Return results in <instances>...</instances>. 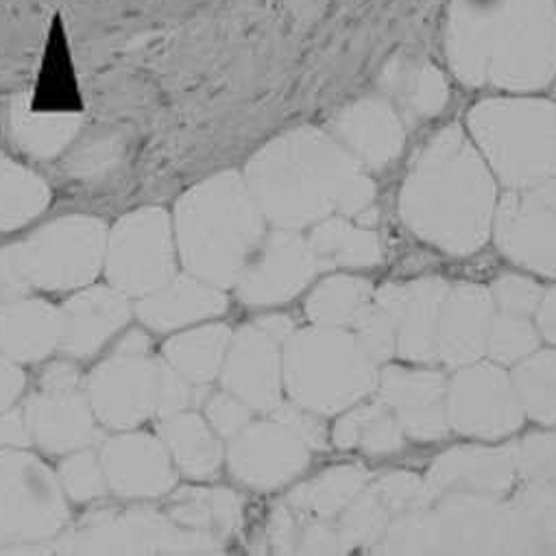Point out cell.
<instances>
[{
    "label": "cell",
    "instance_id": "6da1fadb",
    "mask_svg": "<svg viewBox=\"0 0 556 556\" xmlns=\"http://www.w3.org/2000/svg\"><path fill=\"white\" fill-rule=\"evenodd\" d=\"M242 177L273 227L306 229L341 214L356 218L376 199L367 168L330 134L295 127L257 149Z\"/></svg>",
    "mask_w": 556,
    "mask_h": 556
},
{
    "label": "cell",
    "instance_id": "7a4b0ae2",
    "mask_svg": "<svg viewBox=\"0 0 556 556\" xmlns=\"http://www.w3.org/2000/svg\"><path fill=\"white\" fill-rule=\"evenodd\" d=\"M445 53L469 88L541 90L556 77V0H450Z\"/></svg>",
    "mask_w": 556,
    "mask_h": 556
},
{
    "label": "cell",
    "instance_id": "3957f363",
    "mask_svg": "<svg viewBox=\"0 0 556 556\" xmlns=\"http://www.w3.org/2000/svg\"><path fill=\"white\" fill-rule=\"evenodd\" d=\"M497 184L469 134L450 125L415 155L400 190V216L424 242L471 255L493 233Z\"/></svg>",
    "mask_w": 556,
    "mask_h": 556
},
{
    "label": "cell",
    "instance_id": "277c9868",
    "mask_svg": "<svg viewBox=\"0 0 556 556\" xmlns=\"http://www.w3.org/2000/svg\"><path fill=\"white\" fill-rule=\"evenodd\" d=\"M170 216L184 270L223 291L236 287L268 225L238 170L214 173L188 188Z\"/></svg>",
    "mask_w": 556,
    "mask_h": 556
},
{
    "label": "cell",
    "instance_id": "5b68a950",
    "mask_svg": "<svg viewBox=\"0 0 556 556\" xmlns=\"http://www.w3.org/2000/svg\"><path fill=\"white\" fill-rule=\"evenodd\" d=\"M467 134L495 181L528 190L556 175V103L536 97H493L467 114Z\"/></svg>",
    "mask_w": 556,
    "mask_h": 556
},
{
    "label": "cell",
    "instance_id": "8992f818",
    "mask_svg": "<svg viewBox=\"0 0 556 556\" xmlns=\"http://www.w3.org/2000/svg\"><path fill=\"white\" fill-rule=\"evenodd\" d=\"M380 367L361 350L350 328L311 326L285 343V391L289 400L334 417L376 393Z\"/></svg>",
    "mask_w": 556,
    "mask_h": 556
},
{
    "label": "cell",
    "instance_id": "52a82bcc",
    "mask_svg": "<svg viewBox=\"0 0 556 556\" xmlns=\"http://www.w3.org/2000/svg\"><path fill=\"white\" fill-rule=\"evenodd\" d=\"M110 225L92 214H66L16 240L34 291L73 293L97 282Z\"/></svg>",
    "mask_w": 556,
    "mask_h": 556
},
{
    "label": "cell",
    "instance_id": "ba28073f",
    "mask_svg": "<svg viewBox=\"0 0 556 556\" xmlns=\"http://www.w3.org/2000/svg\"><path fill=\"white\" fill-rule=\"evenodd\" d=\"M144 330H125L112 352L86 378L88 400L108 430H136L157 417L160 356Z\"/></svg>",
    "mask_w": 556,
    "mask_h": 556
},
{
    "label": "cell",
    "instance_id": "9c48e42d",
    "mask_svg": "<svg viewBox=\"0 0 556 556\" xmlns=\"http://www.w3.org/2000/svg\"><path fill=\"white\" fill-rule=\"evenodd\" d=\"M71 519L58 473L29 447L0 450V543H40Z\"/></svg>",
    "mask_w": 556,
    "mask_h": 556
},
{
    "label": "cell",
    "instance_id": "30bf717a",
    "mask_svg": "<svg viewBox=\"0 0 556 556\" xmlns=\"http://www.w3.org/2000/svg\"><path fill=\"white\" fill-rule=\"evenodd\" d=\"M434 508L443 554H543L536 528L517 497L443 493Z\"/></svg>",
    "mask_w": 556,
    "mask_h": 556
},
{
    "label": "cell",
    "instance_id": "8fae6325",
    "mask_svg": "<svg viewBox=\"0 0 556 556\" xmlns=\"http://www.w3.org/2000/svg\"><path fill=\"white\" fill-rule=\"evenodd\" d=\"M179 273L173 216L160 205H144L121 216L108 231L103 275L108 285L140 300Z\"/></svg>",
    "mask_w": 556,
    "mask_h": 556
},
{
    "label": "cell",
    "instance_id": "7c38bea8",
    "mask_svg": "<svg viewBox=\"0 0 556 556\" xmlns=\"http://www.w3.org/2000/svg\"><path fill=\"white\" fill-rule=\"evenodd\" d=\"M23 410L31 445L49 456L97 447L103 441V426L88 400L86 378L71 358L55 361L42 371Z\"/></svg>",
    "mask_w": 556,
    "mask_h": 556
},
{
    "label": "cell",
    "instance_id": "4fadbf2b",
    "mask_svg": "<svg viewBox=\"0 0 556 556\" xmlns=\"http://www.w3.org/2000/svg\"><path fill=\"white\" fill-rule=\"evenodd\" d=\"M445 410L450 430L484 441L510 437L526 419L510 371L493 361L454 371L447 380Z\"/></svg>",
    "mask_w": 556,
    "mask_h": 556
},
{
    "label": "cell",
    "instance_id": "5bb4252c",
    "mask_svg": "<svg viewBox=\"0 0 556 556\" xmlns=\"http://www.w3.org/2000/svg\"><path fill=\"white\" fill-rule=\"evenodd\" d=\"M317 257L300 229L273 227L233 287L247 306H277L298 298L319 275Z\"/></svg>",
    "mask_w": 556,
    "mask_h": 556
},
{
    "label": "cell",
    "instance_id": "9a60e30c",
    "mask_svg": "<svg viewBox=\"0 0 556 556\" xmlns=\"http://www.w3.org/2000/svg\"><path fill=\"white\" fill-rule=\"evenodd\" d=\"M311 454L313 450L275 417L251 421L225 447L229 473L255 491H273L289 484L306 471Z\"/></svg>",
    "mask_w": 556,
    "mask_h": 556
},
{
    "label": "cell",
    "instance_id": "2e32d148",
    "mask_svg": "<svg viewBox=\"0 0 556 556\" xmlns=\"http://www.w3.org/2000/svg\"><path fill=\"white\" fill-rule=\"evenodd\" d=\"M491 236L517 266L556 277V203L545 201L534 188L508 190L497 201Z\"/></svg>",
    "mask_w": 556,
    "mask_h": 556
},
{
    "label": "cell",
    "instance_id": "e0dca14e",
    "mask_svg": "<svg viewBox=\"0 0 556 556\" xmlns=\"http://www.w3.org/2000/svg\"><path fill=\"white\" fill-rule=\"evenodd\" d=\"M220 389L240 397L253 413H273L285 393V343L255 321L231 334L220 374Z\"/></svg>",
    "mask_w": 556,
    "mask_h": 556
},
{
    "label": "cell",
    "instance_id": "ac0fdd59",
    "mask_svg": "<svg viewBox=\"0 0 556 556\" xmlns=\"http://www.w3.org/2000/svg\"><path fill=\"white\" fill-rule=\"evenodd\" d=\"M97 450L110 491L123 500H157L177 486L179 471L157 434L123 430Z\"/></svg>",
    "mask_w": 556,
    "mask_h": 556
},
{
    "label": "cell",
    "instance_id": "d6986e66",
    "mask_svg": "<svg viewBox=\"0 0 556 556\" xmlns=\"http://www.w3.org/2000/svg\"><path fill=\"white\" fill-rule=\"evenodd\" d=\"M450 282L421 277L408 285H384L374 291V302L384 308L397 328V356L417 363H439V321Z\"/></svg>",
    "mask_w": 556,
    "mask_h": 556
},
{
    "label": "cell",
    "instance_id": "ffe728a7",
    "mask_svg": "<svg viewBox=\"0 0 556 556\" xmlns=\"http://www.w3.org/2000/svg\"><path fill=\"white\" fill-rule=\"evenodd\" d=\"M60 311V352L75 363L94 358L118 339L134 319L131 300L112 285H90L73 291Z\"/></svg>",
    "mask_w": 556,
    "mask_h": 556
},
{
    "label": "cell",
    "instance_id": "44dd1931",
    "mask_svg": "<svg viewBox=\"0 0 556 556\" xmlns=\"http://www.w3.org/2000/svg\"><path fill=\"white\" fill-rule=\"evenodd\" d=\"M378 397L395 413L404 434L415 441H439L450 432L447 378L437 369L387 367L380 371Z\"/></svg>",
    "mask_w": 556,
    "mask_h": 556
},
{
    "label": "cell",
    "instance_id": "7402d4cb",
    "mask_svg": "<svg viewBox=\"0 0 556 556\" xmlns=\"http://www.w3.org/2000/svg\"><path fill=\"white\" fill-rule=\"evenodd\" d=\"M367 170H384L404 151L406 123L387 97H363L339 110L328 129Z\"/></svg>",
    "mask_w": 556,
    "mask_h": 556
},
{
    "label": "cell",
    "instance_id": "603a6c76",
    "mask_svg": "<svg viewBox=\"0 0 556 556\" xmlns=\"http://www.w3.org/2000/svg\"><path fill=\"white\" fill-rule=\"evenodd\" d=\"M517 443L497 447L463 445L443 452L426 473L437 495H506L517 480Z\"/></svg>",
    "mask_w": 556,
    "mask_h": 556
},
{
    "label": "cell",
    "instance_id": "cb8c5ba5",
    "mask_svg": "<svg viewBox=\"0 0 556 556\" xmlns=\"http://www.w3.org/2000/svg\"><path fill=\"white\" fill-rule=\"evenodd\" d=\"M227 306L229 300L223 289L184 270L153 293L136 300L134 317L155 334H170L220 317Z\"/></svg>",
    "mask_w": 556,
    "mask_h": 556
},
{
    "label": "cell",
    "instance_id": "d4e9b609",
    "mask_svg": "<svg viewBox=\"0 0 556 556\" xmlns=\"http://www.w3.org/2000/svg\"><path fill=\"white\" fill-rule=\"evenodd\" d=\"M489 287L460 282L450 285L439 321V363L458 369L486 356V341L493 319Z\"/></svg>",
    "mask_w": 556,
    "mask_h": 556
},
{
    "label": "cell",
    "instance_id": "484cf974",
    "mask_svg": "<svg viewBox=\"0 0 556 556\" xmlns=\"http://www.w3.org/2000/svg\"><path fill=\"white\" fill-rule=\"evenodd\" d=\"M62 311L40 300L23 298L0 304V354L16 365H36L60 352Z\"/></svg>",
    "mask_w": 556,
    "mask_h": 556
},
{
    "label": "cell",
    "instance_id": "4316f807",
    "mask_svg": "<svg viewBox=\"0 0 556 556\" xmlns=\"http://www.w3.org/2000/svg\"><path fill=\"white\" fill-rule=\"evenodd\" d=\"M378 84L404 123L434 118L443 112L450 99L443 73L415 55L391 58L382 68Z\"/></svg>",
    "mask_w": 556,
    "mask_h": 556
},
{
    "label": "cell",
    "instance_id": "83f0119b",
    "mask_svg": "<svg viewBox=\"0 0 556 556\" xmlns=\"http://www.w3.org/2000/svg\"><path fill=\"white\" fill-rule=\"evenodd\" d=\"M157 437L166 445L177 471L205 482L218 476L225 463L223 439L197 410H184L157 419Z\"/></svg>",
    "mask_w": 556,
    "mask_h": 556
},
{
    "label": "cell",
    "instance_id": "f1b7e54d",
    "mask_svg": "<svg viewBox=\"0 0 556 556\" xmlns=\"http://www.w3.org/2000/svg\"><path fill=\"white\" fill-rule=\"evenodd\" d=\"M306 238L319 270L365 268L382 260V240L376 229L358 225L341 214L315 223Z\"/></svg>",
    "mask_w": 556,
    "mask_h": 556
},
{
    "label": "cell",
    "instance_id": "f546056e",
    "mask_svg": "<svg viewBox=\"0 0 556 556\" xmlns=\"http://www.w3.org/2000/svg\"><path fill=\"white\" fill-rule=\"evenodd\" d=\"M231 334V328L225 324L203 321L175 332L162 345L160 356L188 382L210 387L214 380H218Z\"/></svg>",
    "mask_w": 556,
    "mask_h": 556
},
{
    "label": "cell",
    "instance_id": "4dcf8cb0",
    "mask_svg": "<svg viewBox=\"0 0 556 556\" xmlns=\"http://www.w3.org/2000/svg\"><path fill=\"white\" fill-rule=\"evenodd\" d=\"M332 441L341 450H363L371 456H384L402 450L406 434L395 413L378 397L358 402L343 410L332 428Z\"/></svg>",
    "mask_w": 556,
    "mask_h": 556
},
{
    "label": "cell",
    "instance_id": "1f68e13d",
    "mask_svg": "<svg viewBox=\"0 0 556 556\" xmlns=\"http://www.w3.org/2000/svg\"><path fill=\"white\" fill-rule=\"evenodd\" d=\"M81 116L71 112H40L27 101L12 105V136L36 160H53L68 151L81 131Z\"/></svg>",
    "mask_w": 556,
    "mask_h": 556
},
{
    "label": "cell",
    "instance_id": "d6a6232c",
    "mask_svg": "<svg viewBox=\"0 0 556 556\" xmlns=\"http://www.w3.org/2000/svg\"><path fill=\"white\" fill-rule=\"evenodd\" d=\"M51 186L31 168L0 151V231L34 223L51 203Z\"/></svg>",
    "mask_w": 556,
    "mask_h": 556
},
{
    "label": "cell",
    "instance_id": "836d02e7",
    "mask_svg": "<svg viewBox=\"0 0 556 556\" xmlns=\"http://www.w3.org/2000/svg\"><path fill=\"white\" fill-rule=\"evenodd\" d=\"M371 482L369 473L356 465L332 467L317 478L300 484L287 497V502L306 515L334 519L339 517L356 497L358 493Z\"/></svg>",
    "mask_w": 556,
    "mask_h": 556
},
{
    "label": "cell",
    "instance_id": "e575fe53",
    "mask_svg": "<svg viewBox=\"0 0 556 556\" xmlns=\"http://www.w3.org/2000/svg\"><path fill=\"white\" fill-rule=\"evenodd\" d=\"M374 300V287L354 275H332L306 302V315L315 326L350 328L356 315Z\"/></svg>",
    "mask_w": 556,
    "mask_h": 556
},
{
    "label": "cell",
    "instance_id": "d590c367",
    "mask_svg": "<svg viewBox=\"0 0 556 556\" xmlns=\"http://www.w3.org/2000/svg\"><path fill=\"white\" fill-rule=\"evenodd\" d=\"M510 378L526 417L556 426V348L532 352L513 365Z\"/></svg>",
    "mask_w": 556,
    "mask_h": 556
},
{
    "label": "cell",
    "instance_id": "8d00e7d4",
    "mask_svg": "<svg viewBox=\"0 0 556 556\" xmlns=\"http://www.w3.org/2000/svg\"><path fill=\"white\" fill-rule=\"evenodd\" d=\"M127 157V140L118 129H101L68 149L64 173L73 181L88 186L103 184L114 177Z\"/></svg>",
    "mask_w": 556,
    "mask_h": 556
},
{
    "label": "cell",
    "instance_id": "74e56055",
    "mask_svg": "<svg viewBox=\"0 0 556 556\" xmlns=\"http://www.w3.org/2000/svg\"><path fill=\"white\" fill-rule=\"evenodd\" d=\"M376 554H443L441 523L434 504L415 513L397 515L389 521L382 539L374 545Z\"/></svg>",
    "mask_w": 556,
    "mask_h": 556
},
{
    "label": "cell",
    "instance_id": "f35d334b",
    "mask_svg": "<svg viewBox=\"0 0 556 556\" xmlns=\"http://www.w3.org/2000/svg\"><path fill=\"white\" fill-rule=\"evenodd\" d=\"M389 521H391V513L376 495L371 482L358 493V497L339 517H334V523L348 547V554L358 547L374 549V545L382 539Z\"/></svg>",
    "mask_w": 556,
    "mask_h": 556
},
{
    "label": "cell",
    "instance_id": "ab89813d",
    "mask_svg": "<svg viewBox=\"0 0 556 556\" xmlns=\"http://www.w3.org/2000/svg\"><path fill=\"white\" fill-rule=\"evenodd\" d=\"M541 345V334L532 317H517L493 311L489 341H486V356L489 361L513 367L519 361L528 358Z\"/></svg>",
    "mask_w": 556,
    "mask_h": 556
},
{
    "label": "cell",
    "instance_id": "60d3db41",
    "mask_svg": "<svg viewBox=\"0 0 556 556\" xmlns=\"http://www.w3.org/2000/svg\"><path fill=\"white\" fill-rule=\"evenodd\" d=\"M58 480L68 497V502L86 504L110 493L103 463L97 447H84L64 454L58 465Z\"/></svg>",
    "mask_w": 556,
    "mask_h": 556
},
{
    "label": "cell",
    "instance_id": "b9f144b4",
    "mask_svg": "<svg viewBox=\"0 0 556 556\" xmlns=\"http://www.w3.org/2000/svg\"><path fill=\"white\" fill-rule=\"evenodd\" d=\"M371 486L380 502L391 513V519L397 515L415 513L421 508H430L439 495L430 486L426 476H417L410 471H391L376 480H371Z\"/></svg>",
    "mask_w": 556,
    "mask_h": 556
},
{
    "label": "cell",
    "instance_id": "7bdbcfd3",
    "mask_svg": "<svg viewBox=\"0 0 556 556\" xmlns=\"http://www.w3.org/2000/svg\"><path fill=\"white\" fill-rule=\"evenodd\" d=\"M361 350L378 365H387L393 356H397V328L393 317L380 308L374 300L363 306L356 319L350 326Z\"/></svg>",
    "mask_w": 556,
    "mask_h": 556
},
{
    "label": "cell",
    "instance_id": "ee69618b",
    "mask_svg": "<svg viewBox=\"0 0 556 556\" xmlns=\"http://www.w3.org/2000/svg\"><path fill=\"white\" fill-rule=\"evenodd\" d=\"M493 308L497 313L517 315V317H532L539 308V302L543 298V289L530 280L526 275L504 273L489 287Z\"/></svg>",
    "mask_w": 556,
    "mask_h": 556
},
{
    "label": "cell",
    "instance_id": "f6af8a7d",
    "mask_svg": "<svg viewBox=\"0 0 556 556\" xmlns=\"http://www.w3.org/2000/svg\"><path fill=\"white\" fill-rule=\"evenodd\" d=\"M515 497L528 510L543 554H556V486L545 482H526Z\"/></svg>",
    "mask_w": 556,
    "mask_h": 556
},
{
    "label": "cell",
    "instance_id": "bcb514c9",
    "mask_svg": "<svg viewBox=\"0 0 556 556\" xmlns=\"http://www.w3.org/2000/svg\"><path fill=\"white\" fill-rule=\"evenodd\" d=\"M517 471L526 482L556 486V432L532 434L517 443Z\"/></svg>",
    "mask_w": 556,
    "mask_h": 556
},
{
    "label": "cell",
    "instance_id": "7dc6e473",
    "mask_svg": "<svg viewBox=\"0 0 556 556\" xmlns=\"http://www.w3.org/2000/svg\"><path fill=\"white\" fill-rule=\"evenodd\" d=\"M168 517L181 528L218 534L214 519V489L175 491L168 502Z\"/></svg>",
    "mask_w": 556,
    "mask_h": 556
},
{
    "label": "cell",
    "instance_id": "c3c4849f",
    "mask_svg": "<svg viewBox=\"0 0 556 556\" xmlns=\"http://www.w3.org/2000/svg\"><path fill=\"white\" fill-rule=\"evenodd\" d=\"M203 417L220 439L229 441L253 421V408L233 393L220 389L214 393L210 391V395L205 397Z\"/></svg>",
    "mask_w": 556,
    "mask_h": 556
},
{
    "label": "cell",
    "instance_id": "681fc988",
    "mask_svg": "<svg viewBox=\"0 0 556 556\" xmlns=\"http://www.w3.org/2000/svg\"><path fill=\"white\" fill-rule=\"evenodd\" d=\"M270 417H275L277 421H282L285 426H289L311 450H321L328 443V430L324 424V417L295 404V402H285L277 406Z\"/></svg>",
    "mask_w": 556,
    "mask_h": 556
},
{
    "label": "cell",
    "instance_id": "f907efd6",
    "mask_svg": "<svg viewBox=\"0 0 556 556\" xmlns=\"http://www.w3.org/2000/svg\"><path fill=\"white\" fill-rule=\"evenodd\" d=\"M34 287L21 262V253L16 240L0 247V304L16 302L34 295Z\"/></svg>",
    "mask_w": 556,
    "mask_h": 556
},
{
    "label": "cell",
    "instance_id": "816d5d0a",
    "mask_svg": "<svg viewBox=\"0 0 556 556\" xmlns=\"http://www.w3.org/2000/svg\"><path fill=\"white\" fill-rule=\"evenodd\" d=\"M298 534H300V521H298L295 508L289 502L275 506V510L268 519V541H270L273 552L295 554Z\"/></svg>",
    "mask_w": 556,
    "mask_h": 556
},
{
    "label": "cell",
    "instance_id": "f5cc1de1",
    "mask_svg": "<svg viewBox=\"0 0 556 556\" xmlns=\"http://www.w3.org/2000/svg\"><path fill=\"white\" fill-rule=\"evenodd\" d=\"M31 447V434L23 406H10L0 410V450Z\"/></svg>",
    "mask_w": 556,
    "mask_h": 556
},
{
    "label": "cell",
    "instance_id": "db71d44e",
    "mask_svg": "<svg viewBox=\"0 0 556 556\" xmlns=\"http://www.w3.org/2000/svg\"><path fill=\"white\" fill-rule=\"evenodd\" d=\"M27 389V376L21 365L0 354V410L14 406Z\"/></svg>",
    "mask_w": 556,
    "mask_h": 556
},
{
    "label": "cell",
    "instance_id": "11a10c76",
    "mask_svg": "<svg viewBox=\"0 0 556 556\" xmlns=\"http://www.w3.org/2000/svg\"><path fill=\"white\" fill-rule=\"evenodd\" d=\"M534 324L541 341H547L552 348H556V285L549 291H543V298L534 313Z\"/></svg>",
    "mask_w": 556,
    "mask_h": 556
},
{
    "label": "cell",
    "instance_id": "9f6ffc18",
    "mask_svg": "<svg viewBox=\"0 0 556 556\" xmlns=\"http://www.w3.org/2000/svg\"><path fill=\"white\" fill-rule=\"evenodd\" d=\"M255 324H257L262 330H266L270 337H275L280 343H287L289 337L298 330L295 324H293L289 317H285V315H268V317L257 319Z\"/></svg>",
    "mask_w": 556,
    "mask_h": 556
}]
</instances>
